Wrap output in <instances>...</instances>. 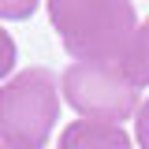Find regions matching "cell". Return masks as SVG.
<instances>
[{"mask_svg": "<svg viewBox=\"0 0 149 149\" xmlns=\"http://www.w3.org/2000/svg\"><path fill=\"white\" fill-rule=\"evenodd\" d=\"M119 67H123V74H127L134 86H149V19L134 30L127 52L119 60Z\"/></svg>", "mask_w": 149, "mask_h": 149, "instance_id": "5b68a950", "label": "cell"}, {"mask_svg": "<svg viewBox=\"0 0 149 149\" xmlns=\"http://www.w3.org/2000/svg\"><path fill=\"white\" fill-rule=\"evenodd\" d=\"M60 119V86L49 67H26L0 86V142L11 149H49Z\"/></svg>", "mask_w": 149, "mask_h": 149, "instance_id": "7a4b0ae2", "label": "cell"}, {"mask_svg": "<svg viewBox=\"0 0 149 149\" xmlns=\"http://www.w3.org/2000/svg\"><path fill=\"white\" fill-rule=\"evenodd\" d=\"M56 149H130V138L116 123H97V119H74L63 127Z\"/></svg>", "mask_w": 149, "mask_h": 149, "instance_id": "277c9868", "label": "cell"}, {"mask_svg": "<svg viewBox=\"0 0 149 149\" xmlns=\"http://www.w3.org/2000/svg\"><path fill=\"white\" fill-rule=\"evenodd\" d=\"M134 138H138L142 149H149V97L138 104V112H134Z\"/></svg>", "mask_w": 149, "mask_h": 149, "instance_id": "ba28073f", "label": "cell"}, {"mask_svg": "<svg viewBox=\"0 0 149 149\" xmlns=\"http://www.w3.org/2000/svg\"><path fill=\"white\" fill-rule=\"evenodd\" d=\"M41 0H0V19H30Z\"/></svg>", "mask_w": 149, "mask_h": 149, "instance_id": "52a82bcc", "label": "cell"}, {"mask_svg": "<svg viewBox=\"0 0 149 149\" xmlns=\"http://www.w3.org/2000/svg\"><path fill=\"white\" fill-rule=\"evenodd\" d=\"M0 149H11V146H4V142H0Z\"/></svg>", "mask_w": 149, "mask_h": 149, "instance_id": "9c48e42d", "label": "cell"}, {"mask_svg": "<svg viewBox=\"0 0 149 149\" xmlns=\"http://www.w3.org/2000/svg\"><path fill=\"white\" fill-rule=\"evenodd\" d=\"M15 60H19V52H15V41H11V34L0 26V78H8V74L15 71Z\"/></svg>", "mask_w": 149, "mask_h": 149, "instance_id": "8992f818", "label": "cell"}, {"mask_svg": "<svg viewBox=\"0 0 149 149\" xmlns=\"http://www.w3.org/2000/svg\"><path fill=\"white\" fill-rule=\"evenodd\" d=\"M49 19L71 60H123L138 15L130 0H49Z\"/></svg>", "mask_w": 149, "mask_h": 149, "instance_id": "6da1fadb", "label": "cell"}, {"mask_svg": "<svg viewBox=\"0 0 149 149\" xmlns=\"http://www.w3.org/2000/svg\"><path fill=\"white\" fill-rule=\"evenodd\" d=\"M60 93L82 119L97 123L119 127L138 112V86L123 74L116 60H74L60 78Z\"/></svg>", "mask_w": 149, "mask_h": 149, "instance_id": "3957f363", "label": "cell"}]
</instances>
